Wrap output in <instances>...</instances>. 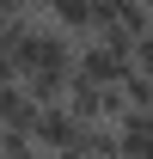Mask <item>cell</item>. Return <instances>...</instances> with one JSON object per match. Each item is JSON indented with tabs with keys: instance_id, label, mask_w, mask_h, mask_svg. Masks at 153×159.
I'll return each instance as SVG.
<instances>
[{
	"instance_id": "cell-4",
	"label": "cell",
	"mask_w": 153,
	"mask_h": 159,
	"mask_svg": "<svg viewBox=\"0 0 153 159\" xmlns=\"http://www.w3.org/2000/svg\"><path fill=\"white\" fill-rule=\"evenodd\" d=\"M0 74L12 80V67H6V19H0Z\"/></svg>"
},
{
	"instance_id": "cell-3",
	"label": "cell",
	"mask_w": 153,
	"mask_h": 159,
	"mask_svg": "<svg viewBox=\"0 0 153 159\" xmlns=\"http://www.w3.org/2000/svg\"><path fill=\"white\" fill-rule=\"evenodd\" d=\"M31 0H0V19H12V12H25Z\"/></svg>"
},
{
	"instance_id": "cell-2",
	"label": "cell",
	"mask_w": 153,
	"mask_h": 159,
	"mask_svg": "<svg viewBox=\"0 0 153 159\" xmlns=\"http://www.w3.org/2000/svg\"><path fill=\"white\" fill-rule=\"evenodd\" d=\"M37 110H43V104L25 92L19 80H0V129H12V135H31Z\"/></svg>"
},
{
	"instance_id": "cell-1",
	"label": "cell",
	"mask_w": 153,
	"mask_h": 159,
	"mask_svg": "<svg viewBox=\"0 0 153 159\" xmlns=\"http://www.w3.org/2000/svg\"><path fill=\"white\" fill-rule=\"evenodd\" d=\"M123 67H129V37H98V31L74 37V74H80V80H92V86H116Z\"/></svg>"
}]
</instances>
